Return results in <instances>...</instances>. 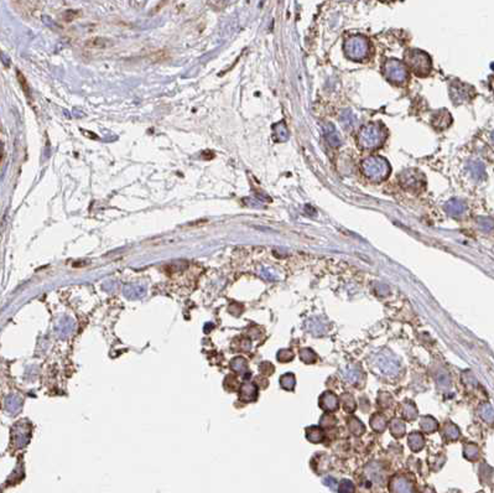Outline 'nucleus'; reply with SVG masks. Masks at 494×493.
Instances as JSON below:
<instances>
[{
	"label": "nucleus",
	"mask_w": 494,
	"mask_h": 493,
	"mask_svg": "<svg viewBox=\"0 0 494 493\" xmlns=\"http://www.w3.org/2000/svg\"><path fill=\"white\" fill-rule=\"evenodd\" d=\"M112 45H113L112 41L104 37H93L86 42L87 47H91V48H107Z\"/></svg>",
	"instance_id": "f257e3e1"
},
{
	"label": "nucleus",
	"mask_w": 494,
	"mask_h": 493,
	"mask_svg": "<svg viewBox=\"0 0 494 493\" xmlns=\"http://www.w3.org/2000/svg\"><path fill=\"white\" fill-rule=\"evenodd\" d=\"M167 57H169V55H167L166 51H164V50L159 51L158 53H155V55L153 56V58H154V61H155V62H160V61L167 60Z\"/></svg>",
	"instance_id": "f03ea898"
},
{
	"label": "nucleus",
	"mask_w": 494,
	"mask_h": 493,
	"mask_svg": "<svg viewBox=\"0 0 494 493\" xmlns=\"http://www.w3.org/2000/svg\"><path fill=\"white\" fill-rule=\"evenodd\" d=\"M17 76H19V79H20V82H21V84H22V87H24V91H25V92H26V94H29V86H27V84H26V82H25V79H24V78H25V77H24V76H22V74H21V73H20V72H19V73H17Z\"/></svg>",
	"instance_id": "7ed1b4c3"
}]
</instances>
